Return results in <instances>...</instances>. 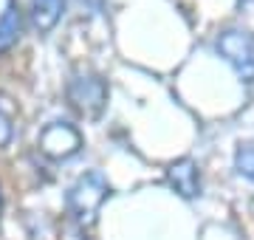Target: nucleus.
<instances>
[{
    "label": "nucleus",
    "mask_w": 254,
    "mask_h": 240,
    "mask_svg": "<svg viewBox=\"0 0 254 240\" xmlns=\"http://www.w3.org/2000/svg\"><path fill=\"white\" fill-rule=\"evenodd\" d=\"M108 192H110L108 181L96 170H91V173H85L82 178H76V184L68 192V212H71V218L79 226H93L102 203L108 201Z\"/></svg>",
    "instance_id": "nucleus-1"
},
{
    "label": "nucleus",
    "mask_w": 254,
    "mask_h": 240,
    "mask_svg": "<svg viewBox=\"0 0 254 240\" xmlns=\"http://www.w3.org/2000/svg\"><path fill=\"white\" fill-rule=\"evenodd\" d=\"M218 51L246 85L254 82V37L240 28H229L218 37Z\"/></svg>",
    "instance_id": "nucleus-2"
},
{
    "label": "nucleus",
    "mask_w": 254,
    "mask_h": 240,
    "mask_svg": "<svg viewBox=\"0 0 254 240\" xmlns=\"http://www.w3.org/2000/svg\"><path fill=\"white\" fill-rule=\"evenodd\" d=\"M37 147H40V153L46 158H51V161H65V158H71L79 153L82 133L73 124H68V121H51V124H46V127L40 130Z\"/></svg>",
    "instance_id": "nucleus-3"
},
{
    "label": "nucleus",
    "mask_w": 254,
    "mask_h": 240,
    "mask_svg": "<svg viewBox=\"0 0 254 240\" xmlns=\"http://www.w3.org/2000/svg\"><path fill=\"white\" fill-rule=\"evenodd\" d=\"M68 102L82 116L96 119L105 108V102H108V85L96 74H76L68 82Z\"/></svg>",
    "instance_id": "nucleus-4"
},
{
    "label": "nucleus",
    "mask_w": 254,
    "mask_h": 240,
    "mask_svg": "<svg viewBox=\"0 0 254 240\" xmlns=\"http://www.w3.org/2000/svg\"><path fill=\"white\" fill-rule=\"evenodd\" d=\"M167 181L175 186V192H181L184 198H195L200 189V178H198V164L192 158H181L170 164L167 170Z\"/></svg>",
    "instance_id": "nucleus-5"
},
{
    "label": "nucleus",
    "mask_w": 254,
    "mask_h": 240,
    "mask_svg": "<svg viewBox=\"0 0 254 240\" xmlns=\"http://www.w3.org/2000/svg\"><path fill=\"white\" fill-rule=\"evenodd\" d=\"M65 11V0H31V26H34L37 34H48L54 31V26L63 20Z\"/></svg>",
    "instance_id": "nucleus-6"
},
{
    "label": "nucleus",
    "mask_w": 254,
    "mask_h": 240,
    "mask_svg": "<svg viewBox=\"0 0 254 240\" xmlns=\"http://www.w3.org/2000/svg\"><path fill=\"white\" fill-rule=\"evenodd\" d=\"M20 40V9L17 0H0V54Z\"/></svg>",
    "instance_id": "nucleus-7"
},
{
    "label": "nucleus",
    "mask_w": 254,
    "mask_h": 240,
    "mask_svg": "<svg viewBox=\"0 0 254 240\" xmlns=\"http://www.w3.org/2000/svg\"><path fill=\"white\" fill-rule=\"evenodd\" d=\"M14 119H17L14 102L6 93H0V147H9L14 141Z\"/></svg>",
    "instance_id": "nucleus-8"
},
{
    "label": "nucleus",
    "mask_w": 254,
    "mask_h": 240,
    "mask_svg": "<svg viewBox=\"0 0 254 240\" xmlns=\"http://www.w3.org/2000/svg\"><path fill=\"white\" fill-rule=\"evenodd\" d=\"M235 167L240 176L254 181V144H240L235 153Z\"/></svg>",
    "instance_id": "nucleus-9"
},
{
    "label": "nucleus",
    "mask_w": 254,
    "mask_h": 240,
    "mask_svg": "<svg viewBox=\"0 0 254 240\" xmlns=\"http://www.w3.org/2000/svg\"><path fill=\"white\" fill-rule=\"evenodd\" d=\"M246 3H249V0H246Z\"/></svg>",
    "instance_id": "nucleus-10"
}]
</instances>
